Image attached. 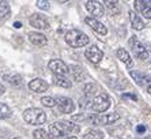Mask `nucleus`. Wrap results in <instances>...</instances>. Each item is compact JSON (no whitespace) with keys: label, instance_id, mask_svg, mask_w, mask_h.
Here are the masks:
<instances>
[{"label":"nucleus","instance_id":"1","mask_svg":"<svg viewBox=\"0 0 151 139\" xmlns=\"http://www.w3.org/2000/svg\"><path fill=\"white\" fill-rule=\"evenodd\" d=\"M81 131V125L75 124L72 122H67V120H59L49 125L48 128V134L50 136H56V138H64V136L70 135V134H78Z\"/></svg>","mask_w":151,"mask_h":139},{"label":"nucleus","instance_id":"2","mask_svg":"<svg viewBox=\"0 0 151 139\" xmlns=\"http://www.w3.org/2000/svg\"><path fill=\"white\" fill-rule=\"evenodd\" d=\"M65 42L72 48H82L90 42L88 35L78 29H71L65 33Z\"/></svg>","mask_w":151,"mask_h":139},{"label":"nucleus","instance_id":"3","mask_svg":"<svg viewBox=\"0 0 151 139\" xmlns=\"http://www.w3.org/2000/svg\"><path fill=\"white\" fill-rule=\"evenodd\" d=\"M23 119L29 124L40 125L46 122V115L45 112L40 108H29L23 112Z\"/></svg>","mask_w":151,"mask_h":139},{"label":"nucleus","instance_id":"4","mask_svg":"<svg viewBox=\"0 0 151 139\" xmlns=\"http://www.w3.org/2000/svg\"><path fill=\"white\" fill-rule=\"evenodd\" d=\"M90 108L94 112H98V113L106 112L110 108V100H109V97H108V94L101 93V94H98V96H95L94 100L91 101Z\"/></svg>","mask_w":151,"mask_h":139},{"label":"nucleus","instance_id":"5","mask_svg":"<svg viewBox=\"0 0 151 139\" xmlns=\"http://www.w3.org/2000/svg\"><path fill=\"white\" fill-rule=\"evenodd\" d=\"M120 119V115L117 112H113V113H109V115H93L90 116V122L94 125H108L112 124V123L117 122Z\"/></svg>","mask_w":151,"mask_h":139},{"label":"nucleus","instance_id":"6","mask_svg":"<svg viewBox=\"0 0 151 139\" xmlns=\"http://www.w3.org/2000/svg\"><path fill=\"white\" fill-rule=\"evenodd\" d=\"M131 48H132V52H134L135 57H137V59L140 60H148V51L146 49V46L142 44L139 40H137V37H131Z\"/></svg>","mask_w":151,"mask_h":139},{"label":"nucleus","instance_id":"7","mask_svg":"<svg viewBox=\"0 0 151 139\" xmlns=\"http://www.w3.org/2000/svg\"><path fill=\"white\" fill-rule=\"evenodd\" d=\"M48 67H49V70L53 72V75H63V77H67V74L70 72L68 66L60 59L50 60V62L48 63Z\"/></svg>","mask_w":151,"mask_h":139},{"label":"nucleus","instance_id":"8","mask_svg":"<svg viewBox=\"0 0 151 139\" xmlns=\"http://www.w3.org/2000/svg\"><path fill=\"white\" fill-rule=\"evenodd\" d=\"M55 102H56V106L60 109V111L63 112V113H72L75 109V104L74 101L71 100L68 97H63V96H60V97L55 98Z\"/></svg>","mask_w":151,"mask_h":139},{"label":"nucleus","instance_id":"9","mask_svg":"<svg viewBox=\"0 0 151 139\" xmlns=\"http://www.w3.org/2000/svg\"><path fill=\"white\" fill-rule=\"evenodd\" d=\"M84 56H86V57H87L91 63L98 64V63L104 59V52H102L97 45H91V46H88V48L84 51Z\"/></svg>","mask_w":151,"mask_h":139},{"label":"nucleus","instance_id":"10","mask_svg":"<svg viewBox=\"0 0 151 139\" xmlns=\"http://www.w3.org/2000/svg\"><path fill=\"white\" fill-rule=\"evenodd\" d=\"M30 25H32L33 28L38 29V30H46V29H49V22L48 19L45 18V15L42 14H33L29 19Z\"/></svg>","mask_w":151,"mask_h":139},{"label":"nucleus","instance_id":"11","mask_svg":"<svg viewBox=\"0 0 151 139\" xmlns=\"http://www.w3.org/2000/svg\"><path fill=\"white\" fill-rule=\"evenodd\" d=\"M86 10L94 17V19L95 18H99V17H104V14H105V7L102 6V3L95 1V0L86 1Z\"/></svg>","mask_w":151,"mask_h":139},{"label":"nucleus","instance_id":"12","mask_svg":"<svg viewBox=\"0 0 151 139\" xmlns=\"http://www.w3.org/2000/svg\"><path fill=\"white\" fill-rule=\"evenodd\" d=\"M84 22H86V23H87L88 26H90V28L95 31V33H98V34L105 35L106 33H108V29H106L105 25H102L101 22H98L97 19H94V18L87 17L86 19H84Z\"/></svg>","mask_w":151,"mask_h":139},{"label":"nucleus","instance_id":"13","mask_svg":"<svg viewBox=\"0 0 151 139\" xmlns=\"http://www.w3.org/2000/svg\"><path fill=\"white\" fill-rule=\"evenodd\" d=\"M27 37H29V41L35 46H44L48 44L46 37L42 34V33H38V31H30Z\"/></svg>","mask_w":151,"mask_h":139},{"label":"nucleus","instance_id":"14","mask_svg":"<svg viewBox=\"0 0 151 139\" xmlns=\"http://www.w3.org/2000/svg\"><path fill=\"white\" fill-rule=\"evenodd\" d=\"M29 87H30V90H33V91L44 93V91L48 90L49 85H48V82H45L44 79H41V78H34V79L29 83Z\"/></svg>","mask_w":151,"mask_h":139},{"label":"nucleus","instance_id":"15","mask_svg":"<svg viewBox=\"0 0 151 139\" xmlns=\"http://www.w3.org/2000/svg\"><path fill=\"white\" fill-rule=\"evenodd\" d=\"M150 1H146V0H136L135 1V8H136L137 11H140L142 14H143V17H146L147 19H151V12H150Z\"/></svg>","mask_w":151,"mask_h":139},{"label":"nucleus","instance_id":"16","mask_svg":"<svg viewBox=\"0 0 151 139\" xmlns=\"http://www.w3.org/2000/svg\"><path fill=\"white\" fill-rule=\"evenodd\" d=\"M68 70H70L71 75L74 77V79L76 82H83L86 79V74L79 66H68Z\"/></svg>","mask_w":151,"mask_h":139},{"label":"nucleus","instance_id":"17","mask_svg":"<svg viewBox=\"0 0 151 139\" xmlns=\"http://www.w3.org/2000/svg\"><path fill=\"white\" fill-rule=\"evenodd\" d=\"M129 19H131V23H132V28L135 30H143L146 28L144 22L140 19V17L135 12V11H129Z\"/></svg>","mask_w":151,"mask_h":139},{"label":"nucleus","instance_id":"18","mask_svg":"<svg viewBox=\"0 0 151 139\" xmlns=\"http://www.w3.org/2000/svg\"><path fill=\"white\" fill-rule=\"evenodd\" d=\"M117 57H119L127 67H131L132 64H134V60H132V57H131L129 53L127 52L125 49H121V48L117 49Z\"/></svg>","mask_w":151,"mask_h":139},{"label":"nucleus","instance_id":"19","mask_svg":"<svg viewBox=\"0 0 151 139\" xmlns=\"http://www.w3.org/2000/svg\"><path fill=\"white\" fill-rule=\"evenodd\" d=\"M131 77L135 79L137 85H146L150 82V77L148 75H144L140 71H131Z\"/></svg>","mask_w":151,"mask_h":139},{"label":"nucleus","instance_id":"20","mask_svg":"<svg viewBox=\"0 0 151 139\" xmlns=\"http://www.w3.org/2000/svg\"><path fill=\"white\" fill-rule=\"evenodd\" d=\"M53 80H55V83L57 86H61L64 89H70L72 86V82L67 77H63V75H53Z\"/></svg>","mask_w":151,"mask_h":139},{"label":"nucleus","instance_id":"21","mask_svg":"<svg viewBox=\"0 0 151 139\" xmlns=\"http://www.w3.org/2000/svg\"><path fill=\"white\" fill-rule=\"evenodd\" d=\"M83 93H84V98H88L91 100V97L97 93V85L93 83V82H88L83 86Z\"/></svg>","mask_w":151,"mask_h":139},{"label":"nucleus","instance_id":"22","mask_svg":"<svg viewBox=\"0 0 151 139\" xmlns=\"http://www.w3.org/2000/svg\"><path fill=\"white\" fill-rule=\"evenodd\" d=\"M3 79L6 82H10L11 85H17V86H19L22 83V77L19 74H4Z\"/></svg>","mask_w":151,"mask_h":139},{"label":"nucleus","instance_id":"23","mask_svg":"<svg viewBox=\"0 0 151 139\" xmlns=\"http://www.w3.org/2000/svg\"><path fill=\"white\" fill-rule=\"evenodd\" d=\"M105 135H104V132L99 131V130H88L86 134L83 135V139H104Z\"/></svg>","mask_w":151,"mask_h":139},{"label":"nucleus","instance_id":"24","mask_svg":"<svg viewBox=\"0 0 151 139\" xmlns=\"http://www.w3.org/2000/svg\"><path fill=\"white\" fill-rule=\"evenodd\" d=\"M10 14H11L10 4L7 1H0V18L7 19V18H10Z\"/></svg>","mask_w":151,"mask_h":139},{"label":"nucleus","instance_id":"25","mask_svg":"<svg viewBox=\"0 0 151 139\" xmlns=\"http://www.w3.org/2000/svg\"><path fill=\"white\" fill-rule=\"evenodd\" d=\"M106 6V8L109 10V12L112 15H116V14H119L120 12V6H119V1H105L104 3Z\"/></svg>","mask_w":151,"mask_h":139},{"label":"nucleus","instance_id":"26","mask_svg":"<svg viewBox=\"0 0 151 139\" xmlns=\"http://www.w3.org/2000/svg\"><path fill=\"white\" fill-rule=\"evenodd\" d=\"M11 117V109L6 104L0 102V119H10Z\"/></svg>","mask_w":151,"mask_h":139},{"label":"nucleus","instance_id":"27","mask_svg":"<svg viewBox=\"0 0 151 139\" xmlns=\"http://www.w3.org/2000/svg\"><path fill=\"white\" fill-rule=\"evenodd\" d=\"M33 136H34L35 139H50V135L48 134V131H45V130H34L33 131Z\"/></svg>","mask_w":151,"mask_h":139},{"label":"nucleus","instance_id":"28","mask_svg":"<svg viewBox=\"0 0 151 139\" xmlns=\"http://www.w3.org/2000/svg\"><path fill=\"white\" fill-rule=\"evenodd\" d=\"M41 102H42V105H45V106H48V108L56 106V102H55V98L53 97H42Z\"/></svg>","mask_w":151,"mask_h":139},{"label":"nucleus","instance_id":"29","mask_svg":"<svg viewBox=\"0 0 151 139\" xmlns=\"http://www.w3.org/2000/svg\"><path fill=\"white\" fill-rule=\"evenodd\" d=\"M37 7L38 8H41V10H49V7H50V3L49 1H45V0H38L37 1Z\"/></svg>","mask_w":151,"mask_h":139},{"label":"nucleus","instance_id":"30","mask_svg":"<svg viewBox=\"0 0 151 139\" xmlns=\"http://www.w3.org/2000/svg\"><path fill=\"white\" fill-rule=\"evenodd\" d=\"M136 131L137 132H139V134H143V132L144 131H146V125H137V127H136Z\"/></svg>","mask_w":151,"mask_h":139},{"label":"nucleus","instance_id":"31","mask_svg":"<svg viewBox=\"0 0 151 139\" xmlns=\"http://www.w3.org/2000/svg\"><path fill=\"white\" fill-rule=\"evenodd\" d=\"M123 98H131V100L136 101V96H134V94H123Z\"/></svg>","mask_w":151,"mask_h":139},{"label":"nucleus","instance_id":"32","mask_svg":"<svg viewBox=\"0 0 151 139\" xmlns=\"http://www.w3.org/2000/svg\"><path fill=\"white\" fill-rule=\"evenodd\" d=\"M4 93H6V87H4L3 85L0 83V96H3Z\"/></svg>","mask_w":151,"mask_h":139},{"label":"nucleus","instance_id":"33","mask_svg":"<svg viewBox=\"0 0 151 139\" xmlns=\"http://www.w3.org/2000/svg\"><path fill=\"white\" fill-rule=\"evenodd\" d=\"M21 26H22L21 22H15L14 23V28H17V29H21Z\"/></svg>","mask_w":151,"mask_h":139},{"label":"nucleus","instance_id":"34","mask_svg":"<svg viewBox=\"0 0 151 139\" xmlns=\"http://www.w3.org/2000/svg\"><path fill=\"white\" fill-rule=\"evenodd\" d=\"M60 139H78L76 136H64V138H60Z\"/></svg>","mask_w":151,"mask_h":139}]
</instances>
